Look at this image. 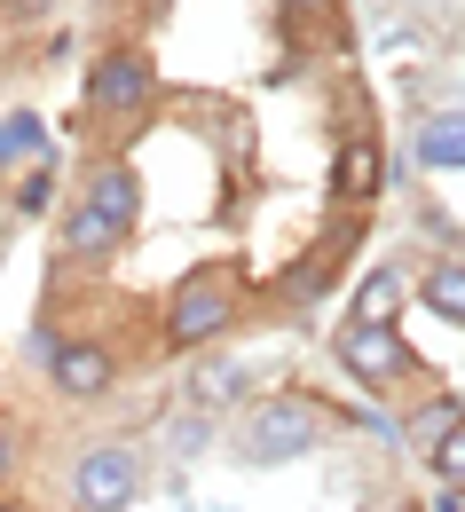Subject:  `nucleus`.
<instances>
[{
	"label": "nucleus",
	"mask_w": 465,
	"mask_h": 512,
	"mask_svg": "<svg viewBox=\"0 0 465 512\" xmlns=\"http://www.w3.org/2000/svg\"><path fill=\"white\" fill-rule=\"evenodd\" d=\"M332 190L339 197H371V190H379V150H371V142H347V150H339Z\"/></svg>",
	"instance_id": "nucleus-11"
},
{
	"label": "nucleus",
	"mask_w": 465,
	"mask_h": 512,
	"mask_svg": "<svg viewBox=\"0 0 465 512\" xmlns=\"http://www.w3.org/2000/svg\"><path fill=\"white\" fill-rule=\"evenodd\" d=\"M8 8H16V16H48L56 0H8Z\"/></svg>",
	"instance_id": "nucleus-20"
},
{
	"label": "nucleus",
	"mask_w": 465,
	"mask_h": 512,
	"mask_svg": "<svg viewBox=\"0 0 465 512\" xmlns=\"http://www.w3.org/2000/svg\"><path fill=\"white\" fill-rule=\"evenodd\" d=\"M418 166L426 174H458L465 166V111H434L418 134Z\"/></svg>",
	"instance_id": "nucleus-6"
},
{
	"label": "nucleus",
	"mask_w": 465,
	"mask_h": 512,
	"mask_svg": "<svg viewBox=\"0 0 465 512\" xmlns=\"http://www.w3.org/2000/svg\"><path fill=\"white\" fill-rule=\"evenodd\" d=\"M0 512H16V505H0Z\"/></svg>",
	"instance_id": "nucleus-22"
},
{
	"label": "nucleus",
	"mask_w": 465,
	"mask_h": 512,
	"mask_svg": "<svg viewBox=\"0 0 465 512\" xmlns=\"http://www.w3.org/2000/svg\"><path fill=\"white\" fill-rule=\"evenodd\" d=\"M134 197H142L134 166H95V182H87V197H79V205H95L111 229H127V221H134Z\"/></svg>",
	"instance_id": "nucleus-8"
},
{
	"label": "nucleus",
	"mask_w": 465,
	"mask_h": 512,
	"mask_svg": "<svg viewBox=\"0 0 465 512\" xmlns=\"http://www.w3.org/2000/svg\"><path fill=\"white\" fill-rule=\"evenodd\" d=\"M142 489V457L127 442H95L79 457V512H127Z\"/></svg>",
	"instance_id": "nucleus-2"
},
{
	"label": "nucleus",
	"mask_w": 465,
	"mask_h": 512,
	"mask_svg": "<svg viewBox=\"0 0 465 512\" xmlns=\"http://www.w3.org/2000/svg\"><path fill=\"white\" fill-rule=\"evenodd\" d=\"M434 473H442L450 489H465V418L442 434V442H434Z\"/></svg>",
	"instance_id": "nucleus-14"
},
{
	"label": "nucleus",
	"mask_w": 465,
	"mask_h": 512,
	"mask_svg": "<svg viewBox=\"0 0 465 512\" xmlns=\"http://www.w3.org/2000/svg\"><path fill=\"white\" fill-rule=\"evenodd\" d=\"M229 323H237V300H229L213 276H190V284L174 292V308H166V339H174V347H213Z\"/></svg>",
	"instance_id": "nucleus-3"
},
{
	"label": "nucleus",
	"mask_w": 465,
	"mask_h": 512,
	"mask_svg": "<svg viewBox=\"0 0 465 512\" xmlns=\"http://www.w3.org/2000/svg\"><path fill=\"white\" fill-rule=\"evenodd\" d=\"M450 426H458V410H450V402H434V410L418 418V442L434 449V442H442V434H450Z\"/></svg>",
	"instance_id": "nucleus-18"
},
{
	"label": "nucleus",
	"mask_w": 465,
	"mask_h": 512,
	"mask_svg": "<svg viewBox=\"0 0 465 512\" xmlns=\"http://www.w3.org/2000/svg\"><path fill=\"white\" fill-rule=\"evenodd\" d=\"M395 308H402V276L395 268H371L363 292H355V323H395Z\"/></svg>",
	"instance_id": "nucleus-10"
},
{
	"label": "nucleus",
	"mask_w": 465,
	"mask_h": 512,
	"mask_svg": "<svg viewBox=\"0 0 465 512\" xmlns=\"http://www.w3.org/2000/svg\"><path fill=\"white\" fill-rule=\"evenodd\" d=\"M426 308H434V316H450V323H465V268H458V260L426 268Z\"/></svg>",
	"instance_id": "nucleus-12"
},
{
	"label": "nucleus",
	"mask_w": 465,
	"mask_h": 512,
	"mask_svg": "<svg viewBox=\"0 0 465 512\" xmlns=\"http://www.w3.org/2000/svg\"><path fill=\"white\" fill-rule=\"evenodd\" d=\"M316 442V410L300 402V394H284V402H261L253 410V426H245V457L253 465H284V457H300V449Z\"/></svg>",
	"instance_id": "nucleus-1"
},
{
	"label": "nucleus",
	"mask_w": 465,
	"mask_h": 512,
	"mask_svg": "<svg viewBox=\"0 0 465 512\" xmlns=\"http://www.w3.org/2000/svg\"><path fill=\"white\" fill-rule=\"evenodd\" d=\"M237 394H245V371H229V363L198 371V402H237Z\"/></svg>",
	"instance_id": "nucleus-15"
},
{
	"label": "nucleus",
	"mask_w": 465,
	"mask_h": 512,
	"mask_svg": "<svg viewBox=\"0 0 465 512\" xmlns=\"http://www.w3.org/2000/svg\"><path fill=\"white\" fill-rule=\"evenodd\" d=\"M300 8H324V0H300Z\"/></svg>",
	"instance_id": "nucleus-21"
},
{
	"label": "nucleus",
	"mask_w": 465,
	"mask_h": 512,
	"mask_svg": "<svg viewBox=\"0 0 465 512\" xmlns=\"http://www.w3.org/2000/svg\"><path fill=\"white\" fill-rule=\"evenodd\" d=\"M40 150H48V127H40L32 111L0 119V166H16V158H40Z\"/></svg>",
	"instance_id": "nucleus-13"
},
{
	"label": "nucleus",
	"mask_w": 465,
	"mask_h": 512,
	"mask_svg": "<svg viewBox=\"0 0 465 512\" xmlns=\"http://www.w3.org/2000/svg\"><path fill=\"white\" fill-rule=\"evenodd\" d=\"M339 363L355 379H402L410 371V347L395 339V323H347L339 331Z\"/></svg>",
	"instance_id": "nucleus-4"
},
{
	"label": "nucleus",
	"mask_w": 465,
	"mask_h": 512,
	"mask_svg": "<svg viewBox=\"0 0 465 512\" xmlns=\"http://www.w3.org/2000/svg\"><path fill=\"white\" fill-rule=\"evenodd\" d=\"M324 284H332V253H316L308 268H292V276H284V292H292V300H316Z\"/></svg>",
	"instance_id": "nucleus-16"
},
{
	"label": "nucleus",
	"mask_w": 465,
	"mask_h": 512,
	"mask_svg": "<svg viewBox=\"0 0 465 512\" xmlns=\"http://www.w3.org/2000/svg\"><path fill=\"white\" fill-rule=\"evenodd\" d=\"M48 363H56V386H64L71 402H87V394L111 386V355H103V347H56Z\"/></svg>",
	"instance_id": "nucleus-7"
},
{
	"label": "nucleus",
	"mask_w": 465,
	"mask_h": 512,
	"mask_svg": "<svg viewBox=\"0 0 465 512\" xmlns=\"http://www.w3.org/2000/svg\"><path fill=\"white\" fill-rule=\"evenodd\" d=\"M87 103L95 111H142L150 103V64L142 56H103L95 79H87Z\"/></svg>",
	"instance_id": "nucleus-5"
},
{
	"label": "nucleus",
	"mask_w": 465,
	"mask_h": 512,
	"mask_svg": "<svg viewBox=\"0 0 465 512\" xmlns=\"http://www.w3.org/2000/svg\"><path fill=\"white\" fill-rule=\"evenodd\" d=\"M48 197H56V166H40V174L16 182V213H48Z\"/></svg>",
	"instance_id": "nucleus-17"
},
{
	"label": "nucleus",
	"mask_w": 465,
	"mask_h": 512,
	"mask_svg": "<svg viewBox=\"0 0 465 512\" xmlns=\"http://www.w3.org/2000/svg\"><path fill=\"white\" fill-rule=\"evenodd\" d=\"M119 237H127V229H111L95 205H79V213H71V229H64L71 260H111V253H119Z\"/></svg>",
	"instance_id": "nucleus-9"
},
{
	"label": "nucleus",
	"mask_w": 465,
	"mask_h": 512,
	"mask_svg": "<svg viewBox=\"0 0 465 512\" xmlns=\"http://www.w3.org/2000/svg\"><path fill=\"white\" fill-rule=\"evenodd\" d=\"M8 473H16V426L0 418V481H8Z\"/></svg>",
	"instance_id": "nucleus-19"
}]
</instances>
